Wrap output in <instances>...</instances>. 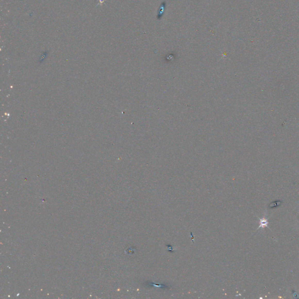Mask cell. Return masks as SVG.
Wrapping results in <instances>:
<instances>
[{
	"instance_id": "obj_1",
	"label": "cell",
	"mask_w": 299,
	"mask_h": 299,
	"mask_svg": "<svg viewBox=\"0 0 299 299\" xmlns=\"http://www.w3.org/2000/svg\"><path fill=\"white\" fill-rule=\"evenodd\" d=\"M259 226L257 230L259 229L260 228H264L265 227L268 228V224H269V222H268V220L267 219H265V217H263L262 219L259 218Z\"/></svg>"
}]
</instances>
